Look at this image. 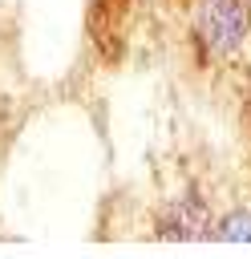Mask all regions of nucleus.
<instances>
[{
    "mask_svg": "<svg viewBox=\"0 0 251 259\" xmlns=\"http://www.w3.org/2000/svg\"><path fill=\"white\" fill-rule=\"evenodd\" d=\"M251 36V4L247 0H198L190 40L206 61H223L243 49Z\"/></svg>",
    "mask_w": 251,
    "mask_h": 259,
    "instance_id": "obj_1",
    "label": "nucleus"
},
{
    "mask_svg": "<svg viewBox=\"0 0 251 259\" xmlns=\"http://www.w3.org/2000/svg\"><path fill=\"white\" fill-rule=\"evenodd\" d=\"M211 227H215V219H211V206H206V198L198 190L166 198V206L154 219L158 239H182V243L186 239H211Z\"/></svg>",
    "mask_w": 251,
    "mask_h": 259,
    "instance_id": "obj_2",
    "label": "nucleus"
},
{
    "mask_svg": "<svg viewBox=\"0 0 251 259\" xmlns=\"http://www.w3.org/2000/svg\"><path fill=\"white\" fill-rule=\"evenodd\" d=\"M211 239H219V243H251V210L235 206V210L219 214L215 227H211Z\"/></svg>",
    "mask_w": 251,
    "mask_h": 259,
    "instance_id": "obj_3",
    "label": "nucleus"
}]
</instances>
